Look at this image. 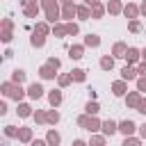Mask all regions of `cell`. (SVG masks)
I'll return each instance as SVG.
<instances>
[{"mask_svg":"<svg viewBox=\"0 0 146 146\" xmlns=\"http://www.w3.org/2000/svg\"><path fill=\"white\" fill-rule=\"evenodd\" d=\"M89 146H105V137H100V135H94V137L89 139Z\"/></svg>","mask_w":146,"mask_h":146,"instance_id":"d6a6232c","label":"cell"},{"mask_svg":"<svg viewBox=\"0 0 146 146\" xmlns=\"http://www.w3.org/2000/svg\"><path fill=\"white\" fill-rule=\"evenodd\" d=\"M27 2H36V0H23V5H27Z\"/></svg>","mask_w":146,"mask_h":146,"instance_id":"db71d44e","label":"cell"},{"mask_svg":"<svg viewBox=\"0 0 146 146\" xmlns=\"http://www.w3.org/2000/svg\"><path fill=\"white\" fill-rule=\"evenodd\" d=\"M128 91V84H125V80H116L114 84H112V94L114 96H123Z\"/></svg>","mask_w":146,"mask_h":146,"instance_id":"30bf717a","label":"cell"},{"mask_svg":"<svg viewBox=\"0 0 146 146\" xmlns=\"http://www.w3.org/2000/svg\"><path fill=\"white\" fill-rule=\"evenodd\" d=\"M121 146H141V141L135 139V137H125V141H123Z\"/></svg>","mask_w":146,"mask_h":146,"instance_id":"74e56055","label":"cell"},{"mask_svg":"<svg viewBox=\"0 0 146 146\" xmlns=\"http://www.w3.org/2000/svg\"><path fill=\"white\" fill-rule=\"evenodd\" d=\"M78 125H80V128H84V130H89V132H96V130H100V128H103V123H100L96 116H89V114L78 116Z\"/></svg>","mask_w":146,"mask_h":146,"instance_id":"7a4b0ae2","label":"cell"},{"mask_svg":"<svg viewBox=\"0 0 146 146\" xmlns=\"http://www.w3.org/2000/svg\"><path fill=\"white\" fill-rule=\"evenodd\" d=\"M137 128H139V125H135V121H130V119H125V121L119 123V130H121L125 137H132V132H135Z\"/></svg>","mask_w":146,"mask_h":146,"instance_id":"277c9868","label":"cell"},{"mask_svg":"<svg viewBox=\"0 0 146 146\" xmlns=\"http://www.w3.org/2000/svg\"><path fill=\"white\" fill-rule=\"evenodd\" d=\"M32 146H48V141H43V139H34Z\"/></svg>","mask_w":146,"mask_h":146,"instance_id":"bcb514c9","label":"cell"},{"mask_svg":"<svg viewBox=\"0 0 146 146\" xmlns=\"http://www.w3.org/2000/svg\"><path fill=\"white\" fill-rule=\"evenodd\" d=\"M48 100H50V105L57 107V105L62 103V91H59V89H52V91L48 94Z\"/></svg>","mask_w":146,"mask_h":146,"instance_id":"ffe728a7","label":"cell"},{"mask_svg":"<svg viewBox=\"0 0 146 146\" xmlns=\"http://www.w3.org/2000/svg\"><path fill=\"white\" fill-rule=\"evenodd\" d=\"M66 32H68V34H71V36H75V34H78V32H80V27H78V25H75V23H66Z\"/></svg>","mask_w":146,"mask_h":146,"instance_id":"d590c367","label":"cell"},{"mask_svg":"<svg viewBox=\"0 0 146 146\" xmlns=\"http://www.w3.org/2000/svg\"><path fill=\"white\" fill-rule=\"evenodd\" d=\"M5 135H7V137H18V130H16L14 125H5Z\"/></svg>","mask_w":146,"mask_h":146,"instance_id":"f35d334b","label":"cell"},{"mask_svg":"<svg viewBox=\"0 0 146 146\" xmlns=\"http://www.w3.org/2000/svg\"><path fill=\"white\" fill-rule=\"evenodd\" d=\"M23 14H25L27 18H34V16L39 14V5H36V2H27V5H23Z\"/></svg>","mask_w":146,"mask_h":146,"instance_id":"9c48e42d","label":"cell"},{"mask_svg":"<svg viewBox=\"0 0 146 146\" xmlns=\"http://www.w3.org/2000/svg\"><path fill=\"white\" fill-rule=\"evenodd\" d=\"M48 64H52L55 68H59V59H57V57H50V59H48Z\"/></svg>","mask_w":146,"mask_h":146,"instance_id":"f6af8a7d","label":"cell"},{"mask_svg":"<svg viewBox=\"0 0 146 146\" xmlns=\"http://www.w3.org/2000/svg\"><path fill=\"white\" fill-rule=\"evenodd\" d=\"M100 68H103V71H112V68H114V57H110V55L100 57Z\"/></svg>","mask_w":146,"mask_h":146,"instance_id":"d6986e66","label":"cell"},{"mask_svg":"<svg viewBox=\"0 0 146 146\" xmlns=\"http://www.w3.org/2000/svg\"><path fill=\"white\" fill-rule=\"evenodd\" d=\"M11 25H14L11 18H5V21H2V30H9V32H11Z\"/></svg>","mask_w":146,"mask_h":146,"instance_id":"b9f144b4","label":"cell"},{"mask_svg":"<svg viewBox=\"0 0 146 146\" xmlns=\"http://www.w3.org/2000/svg\"><path fill=\"white\" fill-rule=\"evenodd\" d=\"M100 130H103L105 137H112V135L119 130V123H114L112 119H107V121H103V128H100Z\"/></svg>","mask_w":146,"mask_h":146,"instance_id":"8992f818","label":"cell"},{"mask_svg":"<svg viewBox=\"0 0 146 146\" xmlns=\"http://www.w3.org/2000/svg\"><path fill=\"white\" fill-rule=\"evenodd\" d=\"M57 82H59V87H68V84L73 82V78H71V73H66V75H59Z\"/></svg>","mask_w":146,"mask_h":146,"instance_id":"1f68e13d","label":"cell"},{"mask_svg":"<svg viewBox=\"0 0 146 146\" xmlns=\"http://www.w3.org/2000/svg\"><path fill=\"white\" fill-rule=\"evenodd\" d=\"M84 46L87 48H98L100 46V36L98 34H87L84 36Z\"/></svg>","mask_w":146,"mask_h":146,"instance_id":"9a60e30c","label":"cell"},{"mask_svg":"<svg viewBox=\"0 0 146 146\" xmlns=\"http://www.w3.org/2000/svg\"><path fill=\"white\" fill-rule=\"evenodd\" d=\"M139 57H141V52H139L137 48H128V52H125V62H128V64H137Z\"/></svg>","mask_w":146,"mask_h":146,"instance_id":"8fae6325","label":"cell"},{"mask_svg":"<svg viewBox=\"0 0 146 146\" xmlns=\"http://www.w3.org/2000/svg\"><path fill=\"white\" fill-rule=\"evenodd\" d=\"M73 146H89V144H87V141H82V139H75V141H73Z\"/></svg>","mask_w":146,"mask_h":146,"instance_id":"7dc6e473","label":"cell"},{"mask_svg":"<svg viewBox=\"0 0 146 146\" xmlns=\"http://www.w3.org/2000/svg\"><path fill=\"white\" fill-rule=\"evenodd\" d=\"M71 78H73L75 82H84V78H87V75H84V68H73V71H71Z\"/></svg>","mask_w":146,"mask_h":146,"instance_id":"83f0119b","label":"cell"},{"mask_svg":"<svg viewBox=\"0 0 146 146\" xmlns=\"http://www.w3.org/2000/svg\"><path fill=\"white\" fill-rule=\"evenodd\" d=\"M46 121H48V123H52V125H55V123H57V121H59V112H57V110H50V112H48V114H46Z\"/></svg>","mask_w":146,"mask_h":146,"instance_id":"4dcf8cb0","label":"cell"},{"mask_svg":"<svg viewBox=\"0 0 146 146\" xmlns=\"http://www.w3.org/2000/svg\"><path fill=\"white\" fill-rule=\"evenodd\" d=\"M16 112H18V116H23V119H25V116H30V114H32V107H30V105H25V103H21Z\"/></svg>","mask_w":146,"mask_h":146,"instance_id":"f1b7e54d","label":"cell"},{"mask_svg":"<svg viewBox=\"0 0 146 146\" xmlns=\"http://www.w3.org/2000/svg\"><path fill=\"white\" fill-rule=\"evenodd\" d=\"M141 59H144V62H146V48H144V50H141Z\"/></svg>","mask_w":146,"mask_h":146,"instance_id":"816d5d0a","label":"cell"},{"mask_svg":"<svg viewBox=\"0 0 146 146\" xmlns=\"http://www.w3.org/2000/svg\"><path fill=\"white\" fill-rule=\"evenodd\" d=\"M78 18H82V21L91 18V11H89V7H87V5H80V7H78Z\"/></svg>","mask_w":146,"mask_h":146,"instance_id":"484cf974","label":"cell"},{"mask_svg":"<svg viewBox=\"0 0 146 146\" xmlns=\"http://www.w3.org/2000/svg\"><path fill=\"white\" fill-rule=\"evenodd\" d=\"M34 32H36V34H41V36H46V34L50 32V27H48V23H36Z\"/></svg>","mask_w":146,"mask_h":146,"instance_id":"f546056e","label":"cell"},{"mask_svg":"<svg viewBox=\"0 0 146 146\" xmlns=\"http://www.w3.org/2000/svg\"><path fill=\"white\" fill-rule=\"evenodd\" d=\"M41 7H43V11H46V18H48L50 23H55V21L62 16V9H59L57 0H41Z\"/></svg>","mask_w":146,"mask_h":146,"instance_id":"6da1fadb","label":"cell"},{"mask_svg":"<svg viewBox=\"0 0 146 146\" xmlns=\"http://www.w3.org/2000/svg\"><path fill=\"white\" fill-rule=\"evenodd\" d=\"M11 82H14V84H21V82H25V71L16 68V71L11 73Z\"/></svg>","mask_w":146,"mask_h":146,"instance_id":"d4e9b609","label":"cell"},{"mask_svg":"<svg viewBox=\"0 0 146 146\" xmlns=\"http://www.w3.org/2000/svg\"><path fill=\"white\" fill-rule=\"evenodd\" d=\"M125 103H128V107H139V103H141V94L139 91H130L128 94V98H125Z\"/></svg>","mask_w":146,"mask_h":146,"instance_id":"ba28073f","label":"cell"},{"mask_svg":"<svg viewBox=\"0 0 146 146\" xmlns=\"http://www.w3.org/2000/svg\"><path fill=\"white\" fill-rule=\"evenodd\" d=\"M84 112H87L89 116H96V114L100 112V105H98L96 100H89V103H87V107H84Z\"/></svg>","mask_w":146,"mask_h":146,"instance_id":"44dd1931","label":"cell"},{"mask_svg":"<svg viewBox=\"0 0 146 146\" xmlns=\"http://www.w3.org/2000/svg\"><path fill=\"white\" fill-rule=\"evenodd\" d=\"M105 9H107V7L98 2L96 7H91V18H103V14H105Z\"/></svg>","mask_w":146,"mask_h":146,"instance_id":"cb8c5ba5","label":"cell"},{"mask_svg":"<svg viewBox=\"0 0 146 146\" xmlns=\"http://www.w3.org/2000/svg\"><path fill=\"white\" fill-rule=\"evenodd\" d=\"M62 5H73V0H62Z\"/></svg>","mask_w":146,"mask_h":146,"instance_id":"f5cc1de1","label":"cell"},{"mask_svg":"<svg viewBox=\"0 0 146 146\" xmlns=\"http://www.w3.org/2000/svg\"><path fill=\"white\" fill-rule=\"evenodd\" d=\"M78 16V7L75 5H64L62 7V18H73Z\"/></svg>","mask_w":146,"mask_h":146,"instance_id":"4fadbf2b","label":"cell"},{"mask_svg":"<svg viewBox=\"0 0 146 146\" xmlns=\"http://www.w3.org/2000/svg\"><path fill=\"white\" fill-rule=\"evenodd\" d=\"M84 5H87V7H96V5H98V0H84Z\"/></svg>","mask_w":146,"mask_h":146,"instance_id":"681fc988","label":"cell"},{"mask_svg":"<svg viewBox=\"0 0 146 146\" xmlns=\"http://www.w3.org/2000/svg\"><path fill=\"white\" fill-rule=\"evenodd\" d=\"M128 30H130V32H141V23H139V21H130V23H128Z\"/></svg>","mask_w":146,"mask_h":146,"instance_id":"e575fe53","label":"cell"},{"mask_svg":"<svg viewBox=\"0 0 146 146\" xmlns=\"http://www.w3.org/2000/svg\"><path fill=\"white\" fill-rule=\"evenodd\" d=\"M123 14H125L128 18H132V21H137V16H139V7H137V5H125V7H123Z\"/></svg>","mask_w":146,"mask_h":146,"instance_id":"5bb4252c","label":"cell"},{"mask_svg":"<svg viewBox=\"0 0 146 146\" xmlns=\"http://www.w3.org/2000/svg\"><path fill=\"white\" fill-rule=\"evenodd\" d=\"M52 32H55V36H59V39H62L64 34H68V32H66V25H55Z\"/></svg>","mask_w":146,"mask_h":146,"instance_id":"836d02e7","label":"cell"},{"mask_svg":"<svg viewBox=\"0 0 146 146\" xmlns=\"http://www.w3.org/2000/svg\"><path fill=\"white\" fill-rule=\"evenodd\" d=\"M139 135L146 139V123H144V125H139Z\"/></svg>","mask_w":146,"mask_h":146,"instance_id":"c3c4849f","label":"cell"},{"mask_svg":"<svg viewBox=\"0 0 146 146\" xmlns=\"http://www.w3.org/2000/svg\"><path fill=\"white\" fill-rule=\"evenodd\" d=\"M139 14H144V16H146V0L141 2V7H139Z\"/></svg>","mask_w":146,"mask_h":146,"instance_id":"f907efd6","label":"cell"},{"mask_svg":"<svg viewBox=\"0 0 146 146\" xmlns=\"http://www.w3.org/2000/svg\"><path fill=\"white\" fill-rule=\"evenodd\" d=\"M137 73H139L141 78H146V62H141V64L137 66Z\"/></svg>","mask_w":146,"mask_h":146,"instance_id":"60d3db41","label":"cell"},{"mask_svg":"<svg viewBox=\"0 0 146 146\" xmlns=\"http://www.w3.org/2000/svg\"><path fill=\"white\" fill-rule=\"evenodd\" d=\"M34 121H36V123H48V121H46V112L36 110V112H34Z\"/></svg>","mask_w":146,"mask_h":146,"instance_id":"8d00e7d4","label":"cell"},{"mask_svg":"<svg viewBox=\"0 0 146 146\" xmlns=\"http://www.w3.org/2000/svg\"><path fill=\"white\" fill-rule=\"evenodd\" d=\"M27 96H30L32 100H39V98L43 96V87H41L39 82H32V84L27 87Z\"/></svg>","mask_w":146,"mask_h":146,"instance_id":"5b68a950","label":"cell"},{"mask_svg":"<svg viewBox=\"0 0 146 146\" xmlns=\"http://www.w3.org/2000/svg\"><path fill=\"white\" fill-rule=\"evenodd\" d=\"M59 139H62V137H59V132H55V130H48V135H46V141H48L50 146H57V144H59Z\"/></svg>","mask_w":146,"mask_h":146,"instance_id":"603a6c76","label":"cell"},{"mask_svg":"<svg viewBox=\"0 0 146 146\" xmlns=\"http://www.w3.org/2000/svg\"><path fill=\"white\" fill-rule=\"evenodd\" d=\"M0 89H2V94H5V96L14 98V100H21V98H23V94H25V91L21 89V84H14V82H2V87H0Z\"/></svg>","mask_w":146,"mask_h":146,"instance_id":"3957f363","label":"cell"},{"mask_svg":"<svg viewBox=\"0 0 146 146\" xmlns=\"http://www.w3.org/2000/svg\"><path fill=\"white\" fill-rule=\"evenodd\" d=\"M107 11H110V14H121V11H123L121 0H110V2H107Z\"/></svg>","mask_w":146,"mask_h":146,"instance_id":"e0dca14e","label":"cell"},{"mask_svg":"<svg viewBox=\"0 0 146 146\" xmlns=\"http://www.w3.org/2000/svg\"><path fill=\"white\" fill-rule=\"evenodd\" d=\"M82 52H84V46H71V48H68V57H71V59H80Z\"/></svg>","mask_w":146,"mask_h":146,"instance_id":"ac0fdd59","label":"cell"},{"mask_svg":"<svg viewBox=\"0 0 146 146\" xmlns=\"http://www.w3.org/2000/svg\"><path fill=\"white\" fill-rule=\"evenodd\" d=\"M137 112H141V114H146V98H141V103H139V107H137Z\"/></svg>","mask_w":146,"mask_h":146,"instance_id":"ee69618b","label":"cell"},{"mask_svg":"<svg viewBox=\"0 0 146 146\" xmlns=\"http://www.w3.org/2000/svg\"><path fill=\"white\" fill-rule=\"evenodd\" d=\"M30 43H32L34 48H41V46L46 43V36H41V34H36V32H34V34H32V39H30Z\"/></svg>","mask_w":146,"mask_h":146,"instance_id":"4316f807","label":"cell"},{"mask_svg":"<svg viewBox=\"0 0 146 146\" xmlns=\"http://www.w3.org/2000/svg\"><path fill=\"white\" fill-rule=\"evenodd\" d=\"M137 75H139V73H137V68H132L130 64L121 68V78H123V80H135Z\"/></svg>","mask_w":146,"mask_h":146,"instance_id":"7c38bea8","label":"cell"},{"mask_svg":"<svg viewBox=\"0 0 146 146\" xmlns=\"http://www.w3.org/2000/svg\"><path fill=\"white\" fill-rule=\"evenodd\" d=\"M2 41H5V43L11 41V32H9V30H2Z\"/></svg>","mask_w":146,"mask_h":146,"instance_id":"7bdbcfd3","label":"cell"},{"mask_svg":"<svg viewBox=\"0 0 146 146\" xmlns=\"http://www.w3.org/2000/svg\"><path fill=\"white\" fill-rule=\"evenodd\" d=\"M112 52H114V57H125L128 46H125L123 41H116V43H114V48H112Z\"/></svg>","mask_w":146,"mask_h":146,"instance_id":"2e32d148","label":"cell"},{"mask_svg":"<svg viewBox=\"0 0 146 146\" xmlns=\"http://www.w3.org/2000/svg\"><path fill=\"white\" fill-rule=\"evenodd\" d=\"M18 139L21 141H32V128H18Z\"/></svg>","mask_w":146,"mask_h":146,"instance_id":"7402d4cb","label":"cell"},{"mask_svg":"<svg viewBox=\"0 0 146 146\" xmlns=\"http://www.w3.org/2000/svg\"><path fill=\"white\" fill-rule=\"evenodd\" d=\"M137 91H146V78H137Z\"/></svg>","mask_w":146,"mask_h":146,"instance_id":"ab89813d","label":"cell"},{"mask_svg":"<svg viewBox=\"0 0 146 146\" xmlns=\"http://www.w3.org/2000/svg\"><path fill=\"white\" fill-rule=\"evenodd\" d=\"M55 71H57V68H55L52 64H48V62H46V64L39 68V75H41L43 80H50V78H55Z\"/></svg>","mask_w":146,"mask_h":146,"instance_id":"52a82bcc","label":"cell"}]
</instances>
